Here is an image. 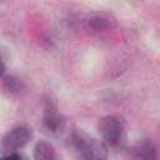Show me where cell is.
I'll return each instance as SVG.
<instances>
[{
  "label": "cell",
  "mask_w": 160,
  "mask_h": 160,
  "mask_svg": "<svg viewBox=\"0 0 160 160\" xmlns=\"http://www.w3.org/2000/svg\"><path fill=\"white\" fill-rule=\"evenodd\" d=\"M99 132L105 144L109 146H118L124 138V126L122 122L112 115H108L100 119L99 121Z\"/></svg>",
  "instance_id": "cell-2"
},
{
  "label": "cell",
  "mask_w": 160,
  "mask_h": 160,
  "mask_svg": "<svg viewBox=\"0 0 160 160\" xmlns=\"http://www.w3.org/2000/svg\"><path fill=\"white\" fill-rule=\"evenodd\" d=\"M30 138H31V132L26 126H15L4 136L1 142V149L6 154L11 151H16L24 148L30 141Z\"/></svg>",
  "instance_id": "cell-3"
},
{
  "label": "cell",
  "mask_w": 160,
  "mask_h": 160,
  "mask_svg": "<svg viewBox=\"0 0 160 160\" xmlns=\"http://www.w3.org/2000/svg\"><path fill=\"white\" fill-rule=\"evenodd\" d=\"M156 148L150 141H144L134 152V158L136 159H145V160H152L156 159Z\"/></svg>",
  "instance_id": "cell-6"
},
{
  "label": "cell",
  "mask_w": 160,
  "mask_h": 160,
  "mask_svg": "<svg viewBox=\"0 0 160 160\" xmlns=\"http://www.w3.org/2000/svg\"><path fill=\"white\" fill-rule=\"evenodd\" d=\"M71 142L84 159L101 160L106 159L108 156V150L104 142L91 139L82 132H74L71 136Z\"/></svg>",
  "instance_id": "cell-1"
},
{
  "label": "cell",
  "mask_w": 160,
  "mask_h": 160,
  "mask_svg": "<svg viewBox=\"0 0 160 160\" xmlns=\"http://www.w3.org/2000/svg\"><path fill=\"white\" fill-rule=\"evenodd\" d=\"M44 126L49 130V131H58L61 126V118L59 116V114L56 112V109L50 104H48L45 106L44 110Z\"/></svg>",
  "instance_id": "cell-4"
},
{
  "label": "cell",
  "mask_w": 160,
  "mask_h": 160,
  "mask_svg": "<svg viewBox=\"0 0 160 160\" xmlns=\"http://www.w3.org/2000/svg\"><path fill=\"white\" fill-rule=\"evenodd\" d=\"M2 88L9 94H18L22 90V81L14 75H2Z\"/></svg>",
  "instance_id": "cell-7"
},
{
  "label": "cell",
  "mask_w": 160,
  "mask_h": 160,
  "mask_svg": "<svg viewBox=\"0 0 160 160\" xmlns=\"http://www.w3.org/2000/svg\"><path fill=\"white\" fill-rule=\"evenodd\" d=\"M34 158L36 160H51L55 158L54 148L45 141H40L34 149Z\"/></svg>",
  "instance_id": "cell-5"
},
{
  "label": "cell",
  "mask_w": 160,
  "mask_h": 160,
  "mask_svg": "<svg viewBox=\"0 0 160 160\" xmlns=\"http://www.w3.org/2000/svg\"><path fill=\"white\" fill-rule=\"evenodd\" d=\"M108 26H109V22L102 16H92L91 19H89V28L92 31L101 32V31H105Z\"/></svg>",
  "instance_id": "cell-8"
}]
</instances>
